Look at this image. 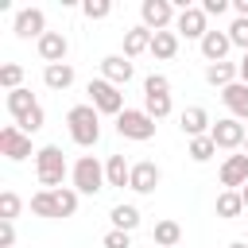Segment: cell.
<instances>
[{
  "instance_id": "cell-19",
  "label": "cell",
  "mask_w": 248,
  "mask_h": 248,
  "mask_svg": "<svg viewBox=\"0 0 248 248\" xmlns=\"http://www.w3.org/2000/svg\"><path fill=\"white\" fill-rule=\"evenodd\" d=\"M35 108H43V105L35 101V93H31V89H16V93H8V112L16 116V124H19V120H27Z\"/></svg>"
},
{
  "instance_id": "cell-9",
  "label": "cell",
  "mask_w": 248,
  "mask_h": 248,
  "mask_svg": "<svg viewBox=\"0 0 248 248\" xmlns=\"http://www.w3.org/2000/svg\"><path fill=\"white\" fill-rule=\"evenodd\" d=\"M174 31H178V39H205V31H209V23H205V12L202 8H182L178 12V19H174Z\"/></svg>"
},
{
  "instance_id": "cell-4",
  "label": "cell",
  "mask_w": 248,
  "mask_h": 248,
  "mask_svg": "<svg viewBox=\"0 0 248 248\" xmlns=\"http://www.w3.org/2000/svg\"><path fill=\"white\" fill-rule=\"evenodd\" d=\"M85 93H89V105H93L97 112H105V116H120V112H124V93H120V85L97 78V81L85 85Z\"/></svg>"
},
{
  "instance_id": "cell-34",
  "label": "cell",
  "mask_w": 248,
  "mask_h": 248,
  "mask_svg": "<svg viewBox=\"0 0 248 248\" xmlns=\"http://www.w3.org/2000/svg\"><path fill=\"white\" fill-rule=\"evenodd\" d=\"M147 93H170L167 74H147V78H143V97H147Z\"/></svg>"
},
{
  "instance_id": "cell-33",
  "label": "cell",
  "mask_w": 248,
  "mask_h": 248,
  "mask_svg": "<svg viewBox=\"0 0 248 248\" xmlns=\"http://www.w3.org/2000/svg\"><path fill=\"white\" fill-rule=\"evenodd\" d=\"M81 12H85V19H105V16L112 12V4H108V0H85Z\"/></svg>"
},
{
  "instance_id": "cell-18",
  "label": "cell",
  "mask_w": 248,
  "mask_h": 248,
  "mask_svg": "<svg viewBox=\"0 0 248 248\" xmlns=\"http://www.w3.org/2000/svg\"><path fill=\"white\" fill-rule=\"evenodd\" d=\"M221 101L229 105V112L236 120H248V85L244 81H232L229 89H221Z\"/></svg>"
},
{
  "instance_id": "cell-10",
  "label": "cell",
  "mask_w": 248,
  "mask_h": 248,
  "mask_svg": "<svg viewBox=\"0 0 248 248\" xmlns=\"http://www.w3.org/2000/svg\"><path fill=\"white\" fill-rule=\"evenodd\" d=\"M16 35H19V39H43V35H46V16H43V8H19V12H16Z\"/></svg>"
},
{
  "instance_id": "cell-27",
  "label": "cell",
  "mask_w": 248,
  "mask_h": 248,
  "mask_svg": "<svg viewBox=\"0 0 248 248\" xmlns=\"http://www.w3.org/2000/svg\"><path fill=\"white\" fill-rule=\"evenodd\" d=\"M151 240H155L159 248H174V244L182 240V229H178V221H155V229H151Z\"/></svg>"
},
{
  "instance_id": "cell-16",
  "label": "cell",
  "mask_w": 248,
  "mask_h": 248,
  "mask_svg": "<svg viewBox=\"0 0 248 248\" xmlns=\"http://www.w3.org/2000/svg\"><path fill=\"white\" fill-rule=\"evenodd\" d=\"M66 50H70V43H66V35H62V31H46V35L39 39V58H43L46 66L66 62Z\"/></svg>"
},
{
  "instance_id": "cell-29",
  "label": "cell",
  "mask_w": 248,
  "mask_h": 248,
  "mask_svg": "<svg viewBox=\"0 0 248 248\" xmlns=\"http://www.w3.org/2000/svg\"><path fill=\"white\" fill-rule=\"evenodd\" d=\"M186 155H190L194 163H209V159L217 155V143H213V136H198V140H190Z\"/></svg>"
},
{
  "instance_id": "cell-32",
  "label": "cell",
  "mask_w": 248,
  "mask_h": 248,
  "mask_svg": "<svg viewBox=\"0 0 248 248\" xmlns=\"http://www.w3.org/2000/svg\"><path fill=\"white\" fill-rule=\"evenodd\" d=\"M54 198H58V213H62V217H74V213H78V198H81L78 190L62 186V190H54Z\"/></svg>"
},
{
  "instance_id": "cell-21",
  "label": "cell",
  "mask_w": 248,
  "mask_h": 248,
  "mask_svg": "<svg viewBox=\"0 0 248 248\" xmlns=\"http://www.w3.org/2000/svg\"><path fill=\"white\" fill-rule=\"evenodd\" d=\"M151 54L159 62H170L178 54V31H155L151 35Z\"/></svg>"
},
{
  "instance_id": "cell-3",
  "label": "cell",
  "mask_w": 248,
  "mask_h": 248,
  "mask_svg": "<svg viewBox=\"0 0 248 248\" xmlns=\"http://www.w3.org/2000/svg\"><path fill=\"white\" fill-rule=\"evenodd\" d=\"M74 190L81 194V198H93V194H101L105 186H108V178H105V167H101V159L97 155H81L78 163H74Z\"/></svg>"
},
{
  "instance_id": "cell-28",
  "label": "cell",
  "mask_w": 248,
  "mask_h": 248,
  "mask_svg": "<svg viewBox=\"0 0 248 248\" xmlns=\"http://www.w3.org/2000/svg\"><path fill=\"white\" fill-rule=\"evenodd\" d=\"M143 112H147L151 120L170 116V93H147V97H143Z\"/></svg>"
},
{
  "instance_id": "cell-36",
  "label": "cell",
  "mask_w": 248,
  "mask_h": 248,
  "mask_svg": "<svg viewBox=\"0 0 248 248\" xmlns=\"http://www.w3.org/2000/svg\"><path fill=\"white\" fill-rule=\"evenodd\" d=\"M105 248H132V232L108 229V232H105Z\"/></svg>"
},
{
  "instance_id": "cell-40",
  "label": "cell",
  "mask_w": 248,
  "mask_h": 248,
  "mask_svg": "<svg viewBox=\"0 0 248 248\" xmlns=\"http://www.w3.org/2000/svg\"><path fill=\"white\" fill-rule=\"evenodd\" d=\"M236 70H240V81H244V85H248V50H244V58H240V62H236Z\"/></svg>"
},
{
  "instance_id": "cell-31",
  "label": "cell",
  "mask_w": 248,
  "mask_h": 248,
  "mask_svg": "<svg viewBox=\"0 0 248 248\" xmlns=\"http://www.w3.org/2000/svg\"><path fill=\"white\" fill-rule=\"evenodd\" d=\"M19 209H23L19 194H16V190H4V194H0V221H16Z\"/></svg>"
},
{
  "instance_id": "cell-13",
  "label": "cell",
  "mask_w": 248,
  "mask_h": 248,
  "mask_svg": "<svg viewBox=\"0 0 248 248\" xmlns=\"http://www.w3.org/2000/svg\"><path fill=\"white\" fill-rule=\"evenodd\" d=\"M221 186L225 190H244L248 186V155L244 151L240 155H229L221 163Z\"/></svg>"
},
{
  "instance_id": "cell-20",
  "label": "cell",
  "mask_w": 248,
  "mask_h": 248,
  "mask_svg": "<svg viewBox=\"0 0 248 248\" xmlns=\"http://www.w3.org/2000/svg\"><path fill=\"white\" fill-rule=\"evenodd\" d=\"M43 81H46V89L62 93V89H70V85H74V66H70V62H54V66H46V70H43Z\"/></svg>"
},
{
  "instance_id": "cell-41",
  "label": "cell",
  "mask_w": 248,
  "mask_h": 248,
  "mask_svg": "<svg viewBox=\"0 0 248 248\" xmlns=\"http://www.w3.org/2000/svg\"><path fill=\"white\" fill-rule=\"evenodd\" d=\"M229 248H248V240H232V244H229Z\"/></svg>"
},
{
  "instance_id": "cell-38",
  "label": "cell",
  "mask_w": 248,
  "mask_h": 248,
  "mask_svg": "<svg viewBox=\"0 0 248 248\" xmlns=\"http://www.w3.org/2000/svg\"><path fill=\"white\" fill-rule=\"evenodd\" d=\"M202 12H205V16H225V12H229V0H205Z\"/></svg>"
},
{
  "instance_id": "cell-2",
  "label": "cell",
  "mask_w": 248,
  "mask_h": 248,
  "mask_svg": "<svg viewBox=\"0 0 248 248\" xmlns=\"http://www.w3.org/2000/svg\"><path fill=\"white\" fill-rule=\"evenodd\" d=\"M35 170H39V186L43 190H62L66 182V155L58 143H46L35 151Z\"/></svg>"
},
{
  "instance_id": "cell-7",
  "label": "cell",
  "mask_w": 248,
  "mask_h": 248,
  "mask_svg": "<svg viewBox=\"0 0 248 248\" xmlns=\"http://www.w3.org/2000/svg\"><path fill=\"white\" fill-rule=\"evenodd\" d=\"M0 155H8L12 163H23L27 155H35V151H31V136L19 132L16 124H4V128H0Z\"/></svg>"
},
{
  "instance_id": "cell-42",
  "label": "cell",
  "mask_w": 248,
  "mask_h": 248,
  "mask_svg": "<svg viewBox=\"0 0 248 248\" xmlns=\"http://www.w3.org/2000/svg\"><path fill=\"white\" fill-rule=\"evenodd\" d=\"M240 198H244V205H248V186H244V190H240Z\"/></svg>"
},
{
  "instance_id": "cell-15",
  "label": "cell",
  "mask_w": 248,
  "mask_h": 248,
  "mask_svg": "<svg viewBox=\"0 0 248 248\" xmlns=\"http://www.w3.org/2000/svg\"><path fill=\"white\" fill-rule=\"evenodd\" d=\"M198 46H202V58L213 66V62H225V54L232 50V39H229V31H213V27H209Z\"/></svg>"
},
{
  "instance_id": "cell-39",
  "label": "cell",
  "mask_w": 248,
  "mask_h": 248,
  "mask_svg": "<svg viewBox=\"0 0 248 248\" xmlns=\"http://www.w3.org/2000/svg\"><path fill=\"white\" fill-rule=\"evenodd\" d=\"M232 12H236V19H248V0H232Z\"/></svg>"
},
{
  "instance_id": "cell-22",
  "label": "cell",
  "mask_w": 248,
  "mask_h": 248,
  "mask_svg": "<svg viewBox=\"0 0 248 248\" xmlns=\"http://www.w3.org/2000/svg\"><path fill=\"white\" fill-rule=\"evenodd\" d=\"M105 178H108V186H128L132 182V163L124 159V155H108V163H105Z\"/></svg>"
},
{
  "instance_id": "cell-23",
  "label": "cell",
  "mask_w": 248,
  "mask_h": 248,
  "mask_svg": "<svg viewBox=\"0 0 248 248\" xmlns=\"http://www.w3.org/2000/svg\"><path fill=\"white\" fill-rule=\"evenodd\" d=\"M108 221H112V229H120V232H136V229H140V209L120 202V205L108 209Z\"/></svg>"
},
{
  "instance_id": "cell-37",
  "label": "cell",
  "mask_w": 248,
  "mask_h": 248,
  "mask_svg": "<svg viewBox=\"0 0 248 248\" xmlns=\"http://www.w3.org/2000/svg\"><path fill=\"white\" fill-rule=\"evenodd\" d=\"M16 244V221H0V248Z\"/></svg>"
},
{
  "instance_id": "cell-35",
  "label": "cell",
  "mask_w": 248,
  "mask_h": 248,
  "mask_svg": "<svg viewBox=\"0 0 248 248\" xmlns=\"http://www.w3.org/2000/svg\"><path fill=\"white\" fill-rule=\"evenodd\" d=\"M229 39H232V46H244L248 50V19H232L229 23Z\"/></svg>"
},
{
  "instance_id": "cell-30",
  "label": "cell",
  "mask_w": 248,
  "mask_h": 248,
  "mask_svg": "<svg viewBox=\"0 0 248 248\" xmlns=\"http://www.w3.org/2000/svg\"><path fill=\"white\" fill-rule=\"evenodd\" d=\"M0 85H4L8 93H16V89H23V66H16V62H8V66H0Z\"/></svg>"
},
{
  "instance_id": "cell-17",
  "label": "cell",
  "mask_w": 248,
  "mask_h": 248,
  "mask_svg": "<svg viewBox=\"0 0 248 248\" xmlns=\"http://www.w3.org/2000/svg\"><path fill=\"white\" fill-rule=\"evenodd\" d=\"M151 35H155V31H147L143 23L128 27V31H124V58H140V54H147V50H151Z\"/></svg>"
},
{
  "instance_id": "cell-26",
  "label": "cell",
  "mask_w": 248,
  "mask_h": 248,
  "mask_svg": "<svg viewBox=\"0 0 248 248\" xmlns=\"http://www.w3.org/2000/svg\"><path fill=\"white\" fill-rule=\"evenodd\" d=\"M31 213L35 217H62L58 213V198H54V190H39V194H31Z\"/></svg>"
},
{
  "instance_id": "cell-11",
  "label": "cell",
  "mask_w": 248,
  "mask_h": 248,
  "mask_svg": "<svg viewBox=\"0 0 248 248\" xmlns=\"http://www.w3.org/2000/svg\"><path fill=\"white\" fill-rule=\"evenodd\" d=\"M101 78L112 81V85H128V81L136 78V66H132V58H124V54H105V58H101Z\"/></svg>"
},
{
  "instance_id": "cell-14",
  "label": "cell",
  "mask_w": 248,
  "mask_h": 248,
  "mask_svg": "<svg viewBox=\"0 0 248 248\" xmlns=\"http://www.w3.org/2000/svg\"><path fill=\"white\" fill-rule=\"evenodd\" d=\"M159 167L151 163V159H140V163H132V182H128V190H136V194H155V186H159Z\"/></svg>"
},
{
  "instance_id": "cell-6",
  "label": "cell",
  "mask_w": 248,
  "mask_h": 248,
  "mask_svg": "<svg viewBox=\"0 0 248 248\" xmlns=\"http://www.w3.org/2000/svg\"><path fill=\"white\" fill-rule=\"evenodd\" d=\"M140 19L147 31H170V23L178 19V8L170 0H143L140 4Z\"/></svg>"
},
{
  "instance_id": "cell-8",
  "label": "cell",
  "mask_w": 248,
  "mask_h": 248,
  "mask_svg": "<svg viewBox=\"0 0 248 248\" xmlns=\"http://www.w3.org/2000/svg\"><path fill=\"white\" fill-rule=\"evenodd\" d=\"M209 136H213V143L225 147V151H236V147H244V140H248V132H244V124H240L236 116L217 120V124L209 128Z\"/></svg>"
},
{
  "instance_id": "cell-24",
  "label": "cell",
  "mask_w": 248,
  "mask_h": 248,
  "mask_svg": "<svg viewBox=\"0 0 248 248\" xmlns=\"http://www.w3.org/2000/svg\"><path fill=\"white\" fill-rule=\"evenodd\" d=\"M205 81H209V85L229 89L232 81H240V70H236L232 62H213V66H205Z\"/></svg>"
},
{
  "instance_id": "cell-1",
  "label": "cell",
  "mask_w": 248,
  "mask_h": 248,
  "mask_svg": "<svg viewBox=\"0 0 248 248\" xmlns=\"http://www.w3.org/2000/svg\"><path fill=\"white\" fill-rule=\"evenodd\" d=\"M66 128H70V140L78 147H93L101 140V112L85 101V105H74L66 112Z\"/></svg>"
},
{
  "instance_id": "cell-43",
  "label": "cell",
  "mask_w": 248,
  "mask_h": 248,
  "mask_svg": "<svg viewBox=\"0 0 248 248\" xmlns=\"http://www.w3.org/2000/svg\"><path fill=\"white\" fill-rule=\"evenodd\" d=\"M244 155H248V140H244Z\"/></svg>"
},
{
  "instance_id": "cell-12",
  "label": "cell",
  "mask_w": 248,
  "mask_h": 248,
  "mask_svg": "<svg viewBox=\"0 0 248 248\" xmlns=\"http://www.w3.org/2000/svg\"><path fill=\"white\" fill-rule=\"evenodd\" d=\"M178 128H182V136L198 140V136H209L213 120H209V112H205L202 105H190V108H182V112H178Z\"/></svg>"
},
{
  "instance_id": "cell-25",
  "label": "cell",
  "mask_w": 248,
  "mask_h": 248,
  "mask_svg": "<svg viewBox=\"0 0 248 248\" xmlns=\"http://www.w3.org/2000/svg\"><path fill=\"white\" fill-rule=\"evenodd\" d=\"M248 205H244V198H240V190H221L217 194V217H225V221H232V217H240Z\"/></svg>"
},
{
  "instance_id": "cell-5",
  "label": "cell",
  "mask_w": 248,
  "mask_h": 248,
  "mask_svg": "<svg viewBox=\"0 0 248 248\" xmlns=\"http://www.w3.org/2000/svg\"><path fill=\"white\" fill-rule=\"evenodd\" d=\"M116 132L124 136V140H136V143H147L151 136H155V120L143 112V108H124L120 116H116Z\"/></svg>"
}]
</instances>
